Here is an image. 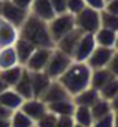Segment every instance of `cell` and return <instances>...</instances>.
<instances>
[{
  "label": "cell",
  "mask_w": 118,
  "mask_h": 127,
  "mask_svg": "<svg viewBox=\"0 0 118 127\" xmlns=\"http://www.w3.org/2000/svg\"><path fill=\"white\" fill-rule=\"evenodd\" d=\"M91 72L93 70L87 64V61H75L73 60L72 64L67 67V70L57 81H60V84L73 97L91 85Z\"/></svg>",
  "instance_id": "obj_1"
},
{
  "label": "cell",
  "mask_w": 118,
  "mask_h": 127,
  "mask_svg": "<svg viewBox=\"0 0 118 127\" xmlns=\"http://www.w3.org/2000/svg\"><path fill=\"white\" fill-rule=\"evenodd\" d=\"M20 36L30 40L34 46H46V48H54L55 43L51 37L48 23L29 14L23 26L20 27Z\"/></svg>",
  "instance_id": "obj_2"
},
{
  "label": "cell",
  "mask_w": 118,
  "mask_h": 127,
  "mask_svg": "<svg viewBox=\"0 0 118 127\" xmlns=\"http://www.w3.org/2000/svg\"><path fill=\"white\" fill-rule=\"evenodd\" d=\"M72 61H73V58L69 54H66L61 49L54 46V49L51 52V57H49V61H48V64H46L43 72L51 79H58L67 70V67L72 64Z\"/></svg>",
  "instance_id": "obj_3"
},
{
  "label": "cell",
  "mask_w": 118,
  "mask_h": 127,
  "mask_svg": "<svg viewBox=\"0 0 118 127\" xmlns=\"http://www.w3.org/2000/svg\"><path fill=\"white\" fill-rule=\"evenodd\" d=\"M48 27H49L51 37H52V40L55 43L58 39H61L64 34H67L69 32H72L73 29H76L75 15H72L69 12H66V14H58L51 21H48Z\"/></svg>",
  "instance_id": "obj_4"
},
{
  "label": "cell",
  "mask_w": 118,
  "mask_h": 127,
  "mask_svg": "<svg viewBox=\"0 0 118 127\" xmlns=\"http://www.w3.org/2000/svg\"><path fill=\"white\" fill-rule=\"evenodd\" d=\"M75 24L76 29H79L82 33L94 34L100 29V11L85 6L79 14L75 15Z\"/></svg>",
  "instance_id": "obj_5"
},
{
  "label": "cell",
  "mask_w": 118,
  "mask_h": 127,
  "mask_svg": "<svg viewBox=\"0 0 118 127\" xmlns=\"http://www.w3.org/2000/svg\"><path fill=\"white\" fill-rule=\"evenodd\" d=\"M29 11L23 9L17 5H14L11 0H3L0 3V17H3L5 20H8L9 23H12L14 26H17L18 29L23 26V23L26 21V18L29 17Z\"/></svg>",
  "instance_id": "obj_6"
},
{
  "label": "cell",
  "mask_w": 118,
  "mask_h": 127,
  "mask_svg": "<svg viewBox=\"0 0 118 127\" xmlns=\"http://www.w3.org/2000/svg\"><path fill=\"white\" fill-rule=\"evenodd\" d=\"M54 48H46V46H39L34 49V52L31 54V57L29 58V61L26 63V69L30 70V72H43L48 61H49V57H51V52H52Z\"/></svg>",
  "instance_id": "obj_7"
},
{
  "label": "cell",
  "mask_w": 118,
  "mask_h": 127,
  "mask_svg": "<svg viewBox=\"0 0 118 127\" xmlns=\"http://www.w3.org/2000/svg\"><path fill=\"white\" fill-rule=\"evenodd\" d=\"M115 54L114 48H106V46H96L94 51L91 52V55L87 60V64L91 67V70L94 69H103L109 66V61L112 60Z\"/></svg>",
  "instance_id": "obj_8"
},
{
  "label": "cell",
  "mask_w": 118,
  "mask_h": 127,
  "mask_svg": "<svg viewBox=\"0 0 118 127\" xmlns=\"http://www.w3.org/2000/svg\"><path fill=\"white\" fill-rule=\"evenodd\" d=\"M96 46H97V43H96L94 34L93 33H82V36L75 48V52L72 55L73 60L75 61H87Z\"/></svg>",
  "instance_id": "obj_9"
},
{
  "label": "cell",
  "mask_w": 118,
  "mask_h": 127,
  "mask_svg": "<svg viewBox=\"0 0 118 127\" xmlns=\"http://www.w3.org/2000/svg\"><path fill=\"white\" fill-rule=\"evenodd\" d=\"M23 112H26L34 123L37 120H40L46 112H48V105L42 100V99H36V97H31V99H26L20 108Z\"/></svg>",
  "instance_id": "obj_10"
},
{
  "label": "cell",
  "mask_w": 118,
  "mask_h": 127,
  "mask_svg": "<svg viewBox=\"0 0 118 127\" xmlns=\"http://www.w3.org/2000/svg\"><path fill=\"white\" fill-rule=\"evenodd\" d=\"M20 37V29L0 17V48L5 46H12L17 39Z\"/></svg>",
  "instance_id": "obj_11"
},
{
  "label": "cell",
  "mask_w": 118,
  "mask_h": 127,
  "mask_svg": "<svg viewBox=\"0 0 118 127\" xmlns=\"http://www.w3.org/2000/svg\"><path fill=\"white\" fill-rule=\"evenodd\" d=\"M81 36H82V32L79 29H73L72 32H69L67 34H64L61 39H58L55 42V48L61 49L63 52H66V54H69L72 57L73 52H75V48H76V45H78V42L81 39Z\"/></svg>",
  "instance_id": "obj_12"
},
{
  "label": "cell",
  "mask_w": 118,
  "mask_h": 127,
  "mask_svg": "<svg viewBox=\"0 0 118 127\" xmlns=\"http://www.w3.org/2000/svg\"><path fill=\"white\" fill-rule=\"evenodd\" d=\"M72 96L69 94V91L60 84V81L52 79V82L49 84L48 90L45 91V94L42 96V100L48 105L52 102H58V100H64V99H70Z\"/></svg>",
  "instance_id": "obj_13"
},
{
  "label": "cell",
  "mask_w": 118,
  "mask_h": 127,
  "mask_svg": "<svg viewBox=\"0 0 118 127\" xmlns=\"http://www.w3.org/2000/svg\"><path fill=\"white\" fill-rule=\"evenodd\" d=\"M29 12L43 21H51L54 17H55V12L52 9V5L49 0H33L31 2V6L29 9Z\"/></svg>",
  "instance_id": "obj_14"
},
{
  "label": "cell",
  "mask_w": 118,
  "mask_h": 127,
  "mask_svg": "<svg viewBox=\"0 0 118 127\" xmlns=\"http://www.w3.org/2000/svg\"><path fill=\"white\" fill-rule=\"evenodd\" d=\"M30 76H31V87H33V97L42 99L52 79L45 72H30Z\"/></svg>",
  "instance_id": "obj_15"
},
{
  "label": "cell",
  "mask_w": 118,
  "mask_h": 127,
  "mask_svg": "<svg viewBox=\"0 0 118 127\" xmlns=\"http://www.w3.org/2000/svg\"><path fill=\"white\" fill-rule=\"evenodd\" d=\"M14 46H15V51H17L18 61H20V64H23V66H26V63L29 61V58L31 57V54H33L34 49L37 48V46H34L30 40H27V39H24V37H21V36L17 39V42L14 43Z\"/></svg>",
  "instance_id": "obj_16"
},
{
  "label": "cell",
  "mask_w": 118,
  "mask_h": 127,
  "mask_svg": "<svg viewBox=\"0 0 118 127\" xmlns=\"http://www.w3.org/2000/svg\"><path fill=\"white\" fill-rule=\"evenodd\" d=\"M100 97H102V96H100V91L90 85V87H87L85 90H82L81 93H78L76 96H73L72 99H73L75 105H81V106H88V108H91Z\"/></svg>",
  "instance_id": "obj_17"
},
{
  "label": "cell",
  "mask_w": 118,
  "mask_h": 127,
  "mask_svg": "<svg viewBox=\"0 0 118 127\" xmlns=\"http://www.w3.org/2000/svg\"><path fill=\"white\" fill-rule=\"evenodd\" d=\"M24 99L11 87V88H6L3 93H0V103L3 106H6L8 109L11 111H15V109H20L21 105H23Z\"/></svg>",
  "instance_id": "obj_18"
},
{
  "label": "cell",
  "mask_w": 118,
  "mask_h": 127,
  "mask_svg": "<svg viewBox=\"0 0 118 127\" xmlns=\"http://www.w3.org/2000/svg\"><path fill=\"white\" fill-rule=\"evenodd\" d=\"M24 100L26 99H31L33 97V87H31V76H30V70L24 69L20 81L12 87Z\"/></svg>",
  "instance_id": "obj_19"
},
{
  "label": "cell",
  "mask_w": 118,
  "mask_h": 127,
  "mask_svg": "<svg viewBox=\"0 0 118 127\" xmlns=\"http://www.w3.org/2000/svg\"><path fill=\"white\" fill-rule=\"evenodd\" d=\"M75 102L73 99H64V100H58V102H52L48 103V111H51L52 114H55L57 117L60 115H73L75 112Z\"/></svg>",
  "instance_id": "obj_20"
},
{
  "label": "cell",
  "mask_w": 118,
  "mask_h": 127,
  "mask_svg": "<svg viewBox=\"0 0 118 127\" xmlns=\"http://www.w3.org/2000/svg\"><path fill=\"white\" fill-rule=\"evenodd\" d=\"M20 64L18 57H17V51L15 46H5V48H0V70H5L9 67H14Z\"/></svg>",
  "instance_id": "obj_21"
},
{
  "label": "cell",
  "mask_w": 118,
  "mask_h": 127,
  "mask_svg": "<svg viewBox=\"0 0 118 127\" xmlns=\"http://www.w3.org/2000/svg\"><path fill=\"white\" fill-rule=\"evenodd\" d=\"M94 39H96V43L99 46L114 48L115 46V40H117V32H114L111 29H106V27H100L94 33Z\"/></svg>",
  "instance_id": "obj_22"
},
{
  "label": "cell",
  "mask_w": 118,
  "mask_h": 127,
  "mask_svg": "<svg viewBox=\"0 0 118 127\" xmlns=\"http://www.w3.org/2000/svg\"><path fill=\"white\" fill-rule=\"evenodd\" d=\"M112 78H114V73H112L108 67L94 69V70L91 72V87H94L96 90L100 91Z\"/></svg>",
  "instance_id": "obj_23"
},
{
  "label": "cell",
  "mask_w": 118,
  "mask_h": 127,
  "mask_svg": "<svg viewBox=\"0 0 118 127\" xmlns=\"http://www.w3.org/2000/svg\"><path fill=\"white\" fill-rule=\"evenodd\" d=\"M24 69H26V67H24L23 64H17V66H14V67L0 70V78H2V79L8 84V87H14V85L20 81V78H21Z\"/></svg>",
  "instance_id": "obj_24"
},
{
  "label": "cell",
  "mask_w": 118,
  "mask_h": 127,
  "mask_svg": "<svg viewBox=\"0 0 118 127\" xmlns=\"http://www.w3.org/2000/svg\"><path fill=\"white\" fill-rule=\"evenodd\" d=\"M73 120H75V123H78V124L91 127V124H93V121H94L93 114H91V108L76 105L75 112H73Z\"/></svg>",
  "instance_id": "obj_25"
},
{
  "label": "cell",
  "mask_w": 118,
  "mask_h": 127,
  "mask_svg": "<svg viewBox=\"0 0 118 127\" xmlns=\"http://www.w3.org/2000/svg\"><path fill=\"white\" fill-rule=\"evenodd\" d=\"M111 112H114V111H112L111 100L103 99V97H100V99L91 106V114H93V118H94V120L102 118V117H105V115H108V114H111Z\"/></svg>",
  "instance_id": "obj_26"
},
{
  "label": "cell",
  "mask_w": 118,
  "mask_h": 127,
  "mask_svg": "<svg viewBox=\"0 0 118 127\" xmlns=\"http://www.w3.org/2000/svg\"><path fill=\"white\" fill-rule=\"evenodd\" d=\"M36 123L21 109H15L11 115V126L12 127H33Z\"/></svg>",
  "instance_id": "obj_27"
},
{
  "label": "cell",
  "mask_w": 118,
  "mask_h": 127,
  "mask_svg": "<svg viewBox=\"0 0 118 127\" xmlns=\"http://www.w3.org/2000/svg\"><path fill=\"white\" fill-rule=\"evenodd\" d=\"M100 27H106L118 33V15L111 14L105 9L100 11Z\"/></svg>",
  "instance_id": "obj_28"
},
{
  "label": "cell",
  "mask_w": 118,
  "mask_h": 127,
  "mask_svg": "<svg viewBox=\"0 0 118 127\" xmlns=\"http://www.w3.org/2000/svg\"><path fill=\"white\" fill-rule=\"evenodd\" d=\"M118 94V78L114 76L102 90H100V96L103 99H108V100H112L115 96Z\"/></svg>",
  "instance_id": "obj_29"
},
{
  "label": "cell",
  "mask_w": 118,
  "mask_h": 127,
  "mask_svg": "<svg viewBox=\"0 0 118 127\" xmlns=\"http://www.w3.org/2000/svg\"><path fill=\"white\" fill-rule=\"evenodd\" d=\"M57 115L52 114L51 111H48L40 120L36 121V127H57Z\"/></svg>",
  "instance_id": "obj_30"
},
{
  "label": "cell",
  "mask_w": 118,
  "mask_h": 127,
  "mask_svg": "<svg viewBox=\"0 0 118 127\" xmlns=\"http://www.w3.org/2000/svg\"><path fill=\"white\" fill-rule=\"evenodd\" d=\"M91 127H115V114L111 112L102 118H97L93 121Z\"/></svg>",
  "instance_id": "obj_31"
},
{
  "label": "cell",
  "mask_w": 118,
  "mask_h": 127,
  "mask_svg": "<svg viewBox=\"0 0 118 127\" xmlns=\"http://www.w3.org/2000/svg\"><path fill=\"white\" fill-rule=\"evenodd\" d=\"M85 6V0H67V12L72 15L79 14Z\"/></svg>",
  "instance_id": "obj_32"
},
{
  "label": "cell",
  "mask_w": 118,
  "mask_h": 127,
  "mask_svg": "<svg viewBox=\"0 0 118 127\" xmlns=\"http://www.w3.org/2000/svg\"><path fill=\"white\" fill-rule=\"evenodd\" d=\"M55 15L58 14H66L67 12V0H49Z\"/></svg>",
  "instance_id": "obj_33"
},
{
  "label": "cell",
  "mask_w": 118,
  "mask_h": 127,
  "mask_svg": "<svg viewBox=\"0 0 118 127\" xmlns=\"http://www.w3.org/2000/svg\"><path fill=\"white\" fill-rule=\"evenodd\" d=\"M75 120L73 115H60L57 118V127H73Z\"/></svg>",
  "instance_id": "obj_34"
},
{
  "label": "cell",
  "mask_w": 118,
  "mask_h": 127,
  "mask_svg": "<svg viewBox=\"0 0 118 127\" xmlns=\"http://www.w3.org/2000/svg\"><path fill=\"white\" fill-rule=\"evenodd\" d=\"M85 5L88 8L96 9V11H103L105 5H106V0H85Z\"/></svg>",
  "instance_id": "obj_35"
},
{
  "label": "cell",
  "mask_w": 118,
  "mask_h": 127,
  "mask_svg": "<svg viewBox=\"0 0 118 127\" xmlns=\"http://www.w3.org/2000/svg\"><path fill=\"white\" fill-rule=\"evenodd\" d=\"M108 69L114 73V76H117V78H118V52H117V51H115V54H114L112 60L109 61Z\"/></svg>",
  "instance_id": "obj_36"
},
{
  "label": "cell",
  "mask_w": 118,
  "mask_h": 127,
  "mask_svg": "<svg viewBox=\"0 0 118 127\" xmlns=\"http://www.w3.org/2000/svg\"><path fill=\"white\" fill-rule=\"evenodd\" d=\"M105 11H108V12H111V14H117V15H118V0H106Z\"/></svg>",
  "instance_id": "obj_37"
},
{
  "label": "cell",
  "mask_w": 118,
  "mask_h": 127,
  "mask_svg": "<svg viewBox=\"0 0 118 127\" xmlns=\"http://www.w3.org/2000/svg\"><path fill=\"white\" fill-rule=\"evenodd\" d=\"M11 2H12L14 5H17V6H20V8L29 11L30 6H31V2H33V0H11Z\"/></svg>",
  "instance_id": "obj_38"
},
{
  "label": "cell",
  "mask_w": 118,
  "mask_h": 127,
  "mask_svg": "<svg viewBox=\"0 0 118 127\" xmlns=\"http://www.w3.org/2000/svg\"><path fill=\"white\" fill-rule=\"evenodd\" d=\"M12 112H14V111L8 109L6 106H3L2 103H0V120H3V118H11Z\"/></svg>",
  "instance_id": "obj_39"
},
{
  "label": "cell",
  "mask_w": 118,
  "mask_h": 127,
  "mask_svg": "<svg viewBox=\"0 0 118 127\" xmlns=\"http://www.w3.org/2000/svg\"><path fill=\"white\" fill-rule=\"evenodd\" d=\"M111 105H112V111L114 112H118V94L111 100Z\"/></svg>",
  "instance_id": "obj_40"
},
{
  "label": "cell",
  "mask_w": 118,
  "mask_h": 127,
  "mask_svg": "<svg viewBox=\"0 0 118 127\" xmlns=\"http://www.w3.org/2000/svg\"><path fill=\"white\" fill-rule=\"evenodd\" d=\"M0 127H12V126H11V118H3V120H0Z\"/></svg>",
  "instance_id": "obj_41"
},
{
  "label": "cell",
  "mask_w": 118,
  "mask_h": 127,
  "mask_svg": "<svg viewBox=\"0 0 118 127\" xmlns=\"http://www.w3.org/2000/svg\"><path fill=\"white\" fill-rule=\"evenodd\" d=\"M6 88H11V87H8V84H6V82L2 79V78H0V93H3Z\"/></svg>",
  "instance_id": "obj_42"
},
{
  "label": "cell",
  "mask_w": 118,
  "mask_h": 127,
  "mask_svg": "<svg viewBox=\"0 0 118 127\" xmlns=\"http://www.w3.org/2000/svg\"><path fill=\"white\" fill-rule=\"evenodd\" d=\"M114 49L118 52V33H117V40H115V46H114Z\"/></svg>",
  "instance_id": "obj_43"
},
{
  "label": "cell",
  "mask_w": 118,
  "mask_h": 127,
  "mask_svg": "<svg viewBox=\"0 0 118 127\" xmlns=\"http://www.w3.org/2000/svg\"><path fill=\"white\" fill-rule=\"evenodd\" d=\"M115 114V127H118V112H114Z\"/></svg>",
  "instance_id": "obj_44"
},
{
  "label": "cell",
  "mask_w": 118,
  "mask_h": 127,
  "mask_svg": "<svg viewBox=\"0 0 118 127\" xmlns=\"http://www.w3.org/2000/svg\"><path fill=\"white\" fill-rule=\"evenodd\" d=\"M73 127H87V126H82V124H78V123H75V126Z\"/></svg>",
  "instance_id": "obj_45"
},
{
  "label": "cell",
  "mask_w": 118,
  "mask_h": 127,
  "mask_svg": "<svg viewBox=\"0 0 118 127\" xmlns=\"http://www.w3.org/2000/svg\"><path fill=\"white\" fill-rule=\"evenodd\" d=\"M33 127H36V124H34V126H33Z\"/></svg>",
  "instance_id": "obj_46"
},
{
  "label": "cell",
  "mask_w": 118,
  "mask_h": 127,
  "mask_svg": "<svg viewBox=\"0 0 118 127\" xmlns=\"http://www.w3.org/2000/svg\"><path fill=\"white\" fill-rule=\"evenodd\" d=\"M0 3H2V0H0Z\"/></svg>",
  "instance_id": "obj_47"
},
{
  "label": "cell",
  "mask_w": 118,
  "mask_h": 127,
  "mask_svg": "<svg viewBox=\"0 0 118 127\" xmlns=\"http://www.w3.org/2000/svg\"><path fill=\"white\" fill-rule=\"evenodd\" d=\"M2 2H3V0H2Z\"/></svg>",
  "instance_id": "obj_48"
}]
</instances>
